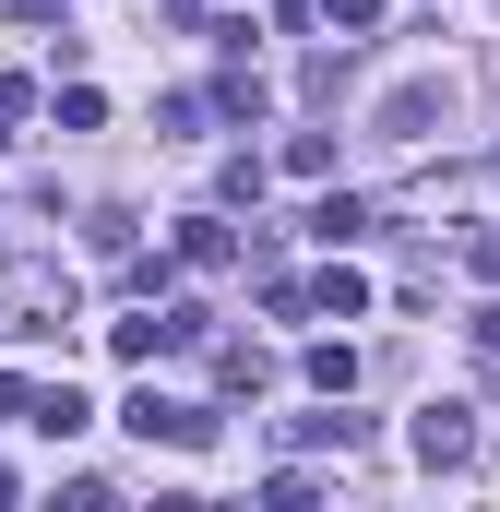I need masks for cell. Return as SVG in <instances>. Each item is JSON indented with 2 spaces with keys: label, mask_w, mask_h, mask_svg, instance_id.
<instances>
[{
  "label": "cell",
  "mask_w": 500,
  "mask_h": 512,
  "mask_svg": "<svg viewBox=\"0 0 500 512\" xmlns=\"http://www.w3.org/2000/svg\"><path fill=\"white\" fill-rule=\"evenodd\" d=\"M453 120V84H441V72H417V84H393V96H381V143H429V131Z\"/></svg>",
  "instance_id": "277c9868"
},
{
  "label": "cell",
  "mask_w": 500,
  "mask_h": 512,
  "mask_svg": "<svg viewBox=\"0 0 500 512\" xmlns=\"http://www.w3.org/2000/svg\"><path fill=\"white\" fill-rule=\"evenodd\" d=\"M405 441H417V465H429V477H441V465H477V417H465V405H417V429H405Z\"/></svg>",
  "instance_id": "5b68a950"
},
{
  "label": "cell",
  "mask_w": 500,
  "mask_h": 512,
  "mask_svg": "<svg viewBox=\"0 0 500 512\" xmlns=\"http://www.w3.org/2000/svg\"><path fill=\"white\" fill-rule=\"evenodd\" d=\"M286 179H334V131H286Z\"/></svg>",
  "instance_id": "9c48e42d"
},
{
  "label": "cell",
  "mask_w": 500,
  "mask_h": 512,
  "mask_svg": "<svg viewBox=\"0 0 500 512\" xmlns=\"http://www.w3.org/2000/svg\"><path fill=\"white\" fill-rule=\"evenodd\" d=\"M12 120H24V84H12V72H0V143H12Z\"/></svg>",
  "instance_id": "5bb4252c"
},
{
  "label": "cell",
  "mask_w": 500,
  "mask_h": 512,
  "mask_svg": "<svg viewBox=\"0 0 500 512\" xmlns=\"http://www.w3.org/2000/svg\"><path fill=\"white\" fill-rule=\"evenodd\" d=\"M310 12H322L334 36H381V12H393V0H310Z\"/></svg>",
  "instance_id": "8fae6325"
},
{
  "label": "cell",
  "mask_w": 500,
  "mask_h": 512,
  "mask_svg": "<svg viewBox=\"0 0 500 512\" xmlns=\"http://www.w3.org/2000/svg\"><path fill=\"white\" fill-rule=\"evenodd\" d=\"M274 310L298 322V310H334V322H358L370 310V274L358 262H322V274H274Z\"/></svg>",
  "instance_id": "3957f363"
},
{
  "label": "cell",
  "mask_w": 500,
  "mask_h": 512,
  "mask_svg": "<svg viewBox=\"0 0 500 512\" xmlns=\"http://www.w3.org/2000/svg\"><path fill=\"white\" fill-rule=\"evenodd\" d=\"M203 346H215V334H203ZM215 382H227V393H262V346H215Z\"/></svg>",
  "instance_id": "7c38bea8"
},
{
  "label": "cell",
  "mask_w": 500,
  "mask_h": 512,
  "mask_svg": "<svg viewBox=\"0 0 500 512\" xmlns=\"http://www.w3.org/2000/svg\"><path fill=\"white\" fill-rule=\"evenodd\" d=\"M60 322H72V274H48V262L0 274V334H60Z\"/></svg>",
  "instance_id": "6da1fadb"
},
{
  "label": "cell",
  "mask_w": 500,
  "mask_h": 512,
  "mask_svg": "<svg viewBox=\"0 0 500 512\" xmlns=\"http://www.w3.org/2000/svg\"><path fill=\"white\" fill-rule=\"evenodd\" d=\"M298 370H310V393H358V346H310Z\"/></svg>",
  "instance_id": "ba28073f"
},
{
  "label": "cell",
  "mask_w": 500,
  "mask_h": 512,
  "mask_svg": "<svg viewBox=\"0 0 500 512\" xmlns=\"http://www.w3.org/2000/svg\"><path fill=\"white\" fill-rule=\"evenodd\" d=\"M155 12H167V24H215V0H155Z\"/></svg>",
  "instance_id": "4fadbf2b"
},
{
  "label": "cell",
  "mask_w": 500,
  "mask_h": 512,
  "mask_svg": "<svg viewBox=\"0 0 500 512\" xmlns=\"http://www.w3.org/2000/svg\"><path fill=\"white\" fill-rule=\"evenodd\" d=\"M24 405H36V382H12V370H0V417H24Z\"/></svg>",
  "instance_id": "9a60e30c"
},
{
  "label": "cell",
  "mask_w": 500,
  "mask_h": 512,
  "mask_svg": "<svg viewBox=\"0 0 500 512\" xmlns=\"http://www.w3.org/2000/svg\"><path fill=\"white\" fill-rule=\"evenodd\" d=\"M179 262H203V274L239 262V227H227V215H191V227H179Z\"/></svg>",
  "instance_id": "8992f818"
},
{
  "label": "cell",
  "mask_w": 500,
  "mask_h": 512,
  "mask_svg": "<svg viewBox=\"0 0 500 512\" xmlns=\"http://www.w3.org/2000/svg\"><path fill=\"white\" fill-rule=\"evenodd\" d=\"M477 346H489V358H500V298H489V310H477Z\"/></svg>",
  "instance_id": "2e32d148"
},
{
  "label": "cell",
  "mask_w": 500,
  "mask_h": 512,
  "mask_svg": "<svg viewBox=\"0 0 500 512\" xmlns=\"http://www.w3.org/2000/svg\"><path fill=\"white\" fill-rule=\"evenodd\" d=\"M24 429H48V441H72V429H84V393H72V382H48L36 405H24Z\"/></svg>",
  "instance_id": "52a82bcc"
},
{
  "label": "cell",
  "mask_w": 500,
  "mask_h": 512,
  "mask_svg": "<svg viewBox=\"0 0 500 512\" xmlns=\"http://www.w3.org/2000/svg\"><path fill=\"white\" fill-rule=\"evenodd\" d=\"M358 227H370V203H358V191H334V203H322V215H310V239H334V251H346V239H358Z\"/></svg>",
  "instance_id": "30bf717a"
},
{
  "label": "cell",
  "mask_w": 500,
  "mask_h": 512,
  "mask_svg": "<svg viewBox=\"0 0 500 512\" xmlns=\"http://www.w3.org/2000/svg\"><path fill=\"white\" fill-rule=\"evenodd\" d=\"M120 429H131V441H167V453H203V441H215V405H179V393L143 382V393L120 405Z\"/></svg>",
  "instance_id": "7a4b0ae2"
}]
</instances>
